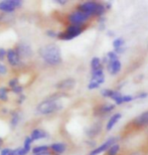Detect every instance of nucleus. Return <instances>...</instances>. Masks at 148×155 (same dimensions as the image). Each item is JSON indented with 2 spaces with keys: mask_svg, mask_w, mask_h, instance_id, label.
Returning a JSON list of instances; mask_svg holds the SVG:
<instances>
[{
  "mask_svg": "<svg viewBox=\"0 0 148 155\" xmlns=\"http://www.w3.org/2000/svg\"><path fill=\"white\" fill-rule=\"evenodd\" d=\"M41 55L44 61L51 66H55L61 61V49L57 45H48L41 49Z\"/></svg>",
  "mask_w": 148,
  "mask_h": 155,
  "instance_id": "f257e3e1",
  "label": "nucleus"
},
{
  "mask_svg": "<svg viewBox=\"0 0 148 155\" xmlns=\"http://www.w3.org/2000/svg\"><path fill=\"white\" fill-rule=\"evenodd\" d=\"M58 96L60 95H55L54 97L48 98L47 100L42 101L41 104L38 106V111L42 115H48V114L54 113L57 111L61 110L63 106L61 104H60L58 102Z\"/></svg>",
  "mask_w": 148,
  "mask_h": 155,
  "instance_id": "f03ea898",
  "label": "nucleus"
},
{
  "mask_svg": "<svg viewBox=\"0 0 148 155\" xmlns=\"http://www.w3.org/2000/svg\"><path fill=\"white\" fill-rule=\"evenodd\" d=\"M79 10L84 12L87 15H101L105 12V7L102 4L90 1L83 3L79 6Z\"/></svg>",
  "mask_w": 148,
  "mask_h": 155,
  "instance_id": "7ed1b4c3",
  "label": "nucleus"
},
{
  "mask_svg": "<svg viewBox=\"0 0 148 155\" xmlns=\"http://www.w3.org/2000/svg\"><path fill=\"white\" fill-rule=\"evenodd\" d=\"M83 31V27L82 25H76V24H72L70 25L66 29V31L64 32H60L58 33V36L61 39H66V40H70L77 38L78 35H80Z\"/></svg>",
  "mask_w": 148,
  "mask_h": 155,
  "instance_id": "20e7f679",
  "label": "nucleus"
},
{
  "mask_svg": "<svg viewBox=\"0 0 148 155\" xmlns=\"http://www.w3.org/2000/svg\"><path fill=\"white\" fill-rule=\"evenodd\" d=\"M67 18H69V21L71 23L76 24V25H81L82 23H84L85 21L88 20L89 15L78 10V11H75V12H73V13H71Z\"/></svg>",
  "mask_w": 148,
  "mask_h": 155,
  "instance_id": "39448f33",
  "label": "nucleus"
},
{
  "mask_svg": "<svg viewBox=\"0 0 148 155\" xmlns=\"http://www.w3.org/2000/svg\"><path fill=\"white\" fill-rule=\"evenodd\" d=\"M116 141H117V138H110L109 140H107L104 144H102L101 146H99L98 148H96V149H94L90 153V155H99L100 153L104 152L105 150L109 149V148L112 146V145L115 144Z\"/></svg>",
  "mask_w": 148,
  "mask_h": 155,
  "instance_id": "423d86ee",
  "label": "nucleus"
},
{
  "mask_svg": "<svg viewBox=\"0 0 148 155\" xmlns=\"http://www.w3.org/2000/svg\"><path fill=\"white\" fill-rule=\"evenodd\" d=\"M7 61L12 67H15L20 63V57L16 51V49H8L7 51Z\"/></svg>",
  "mask_w": 148,
  "mask_h": 155,
  "instance_id": "0eeeda50",
  "label": "nucleus"
},
{
  "mask_svg": "<svg viewBox=\"0 0 148 155\" xmlns=\"http://www.w3.org/2000/svg\"><path fill=\"white\" fill-rule=\"evenodd\" d=\"M16 51L18 52V54H19L20 58H29L30 55L32 54L31 48H30L28 45H26V43H20V45L17 46Z\"/></svg>",
  "mask_w": 148,
  "mask_h": 155,
  "instance_id": "6e6552de",
  "label": "nucleus"
},
{
  "mask_svg": "<svg viewBox=\"0 0 148 155\" xmlns=\"http://www.w3.org/2000/svg\"><path fill=\"white\" fill-rule=\"evenodd\" d=\"M76 85V81L74 79H66L57 84V89L58 90H71Z\"/></svg>",
  "mask_w": 148,
  "mask_h": 155,
  "instance_id": "1a4fd4ad",
  "label": "nucleus"
},
{
  "mask_svg": "<svg viewBox=\"0 0 148 155\" xmlns=\"http://www.w3.org/2000/svg\"><path fill=\"white\" fill-rule=\"evenodd\" d=\"M108 70L109 72L112 74V75H116L120 72L121 70V63L119 61H109L108 64Z\"/></svg>",
  "mask_w": 148,
  "mask_h": 155,
  "instance_id": "9d476101",
  "label": "nucleus"
},
{
  "mask_svg": "<svg viewBox=\"0 0 148 155\" xmlns=\"http://www.w3.org/2000/svg\"><path fill=\"white\" fill-rule=\"evenodd\" d=\"M47 136H48V133L45 131H44V130L35 129L31 132V134H30V138L32 139V141H35V140H39V139L45 138Z\"/></svg>",
  "mask_w": 148,
  "mask_h": 155,
  "instance_id": "9b49d317",
  "label": "nucleus"
},
{
  "mask_svg": "<svg viewBox=\"0 0 148 155\" xmlns=\"http://www.w3.org/2000/svg\"><path fill=\"white\" fill-rule=\"evenodd\" d=\"M0 10L4 12H13L15 10V7L11 3V0H7V1L0 2Z\"/></svg>",
  "mask_w": 148,
  "mask_h": 155,
  "instance_id": "f8f14e48",
  "label": "nucleus"
},
{
  "mask_svg": "<svg viewBox=\"0 0 148 155\" xmlns=\"http://www.w3.org/2000/svg\"><path fill=\"white\" fill-rule=\"evenodd\" d=\"M134 123L136 124V125H139V126L146 125V124H148V111H147V112L142 113L141 115L138 116L136 119L134 120Z\"/></svg>",
  "mask_w": 148,
  "mask_h": 155,
  "instance_id": "ddd939ff",
  "label": "nucleus"
},
{
  "mask_svg": "<svg viewBox=\"0 0 148 155\" xmlns=\"http://www.w3.org/2000/svg\"><path fill=\"white\" fill-rule=\"evenodd\" d=\"M51 149L57 153H63L67 149V145L64 143H54L51 145Z\"/></svg>",
  "mask_w": 148,
  "mask_h": 155,
  "instance_id": "4468645a",
  "label": "nucleus"
},
{
  "mask_svg": "<svg viewBox=\"0 0 148 155\" xmlns=\"http://www.w3.org/2000/svg\"><path fill=\"white\" fill-rule=\"evenodd\" d=\"M120 118H121V114H120V113H117V114H115V115H113L112 117L110 118L109 122L107 123V126H106V129L108 130V131L113 128V126L117 123V121H118Z\"/></svg>",
  "mask_w": 148,
  "mask_h": 155,
  "instance_id": "2eb2a0df",
  "label": "nucleus"
},
{
  "mask_svg": "<svg viewBox=\"0 0 148 155\" xmlns=\"http://www.w3.org/2000/svg\"><path fill=\"white\" fill-rule=\"evenodd\" d=\"M104 75H103V70L99 69L96 71H92V80L91 81H99L101 79H103Z\"/></svg>",
  "mask_w": 148,
  "mask_h": 155,
  "instance_id": "dca6fc26",
  "label": "nucleus"
},
{
  "mask_svg": "<svg viewBox=\"0 0 148 155\" xmlns=\"http://www.w3.org/2000/svg\"><path fill=\"white\" fill-rule=\"evenodd\" d=\"M51 147L47 146V145H41V146H36L32 149V153L33 154H41V153H45L48 152V149Z\"/></svg>",
  "mask_w": 148,
  "mask_h": 155,
  "instance_id": "f3484780",
  "label": "nucleus"
},
{
  "mask_svg": "<svg viewBox=\"0 0 148 155\" xmlns=\"http://www.w3.org/2000/svg\"><path fill=\"white\" fill-rule=\"evenodd\" d=\"M111 98H112L113 100L115 101V103H116L117 105H120V104L124 103V102H123V96H121V94H120L119 92L114 91L113 95H112V97H111Z\"/></svg>",
  "mask_w": 148,
  "mask_h": 155,
  "instance_id": "a211bd4d",
  "label": "nucleus"
},
{
  "mask_svg": "<svg viewBox=\"0 0 148 155\" xmlns=\"http://www.w3.org/2000/svg\"><path fill=\"white\" fill-rule=\"evenodd\" d=\"M7 93H8V89L7 88H5V87H2V88H0V101L6 102V101L8 100Z\"/></svg>",
  "mask_w": 148,
  "mask_h": 155,
  "instance_id": "6ab92c4d",
  "label": "nucleus"
},
{
  "mask_svg": "<svg viewBox=\"0 0 148 155\" xmlns=\"http://www.w3.org/2000/svg\"><path fill=\"white\" fill-rule=\"evenodd\" d=\"M100 58H94L93 60L91 61V67H92V71H96V70H99L101 69L100 68Z\"/></svg>",
  "mask_w": 148,
  "mask_h": 155,
  "instance_id": "aec40b11",
  "label": "nucleus"
},
{
  "mask_svg": "<svg viewBox=\"0 0 148 155\" xmlns=\"http://www.w3.org/2000/svg\"><path fill=\"white\" fill-rule=\"evenodd\" d=\"M115 106L114 105H111V104H106V105H103V106L100 107V112L101 113H108L110 111H112Z\"/></svg>",
  "mask_w": 148,
  "mask_h": 155,
  "instance_id": "412c9836",
  "label": "nucleus"
},
{
  "mask_svg": "<svg viewBox=\"0 0 148 155\" xmlns=\"http://www.w3.org/2000/svg\"><path fill=\"white\" fill-rule=\"evenodd\" d=\"M119 149H120V147H119L118 144L112 145V146L109 148V150H108V155H117Z\"/></svg>",
  "mask_w": 148,
  "mask_h": 155,
  "instance_id": "4be33fe9",
  "label": "nucleus"
},
{
  "mask_svg": "<svg viewBox=\"0 0 148 155\" xmlns=\"http://www.w3.org/2000/svg\"><path fill=\"white\" fill-rule=\"evenodd\" d=\"M19 120H20L19 114L16 112L13 113V115H12V118H11V125L15 127L18 124V122H19Z\"/></svg>",
  "mask_w": 148,
  "mask_h": 155,
  "instance_id": "5701e85b",
  "label": "nucleus"
},
{
  "mask_svg": "<svg viewBox=\"0 0 148 155\" xmlns=\"http://www.w3.org/2000/svg\"><path fill=\"white\" fill-rule=\"evenodd\" d=\"M27 153H28V151L24 147H20V148H17V149L13 150V155H26Z\"/></svg>",
  "mask_w": 148,
  "mask_h": 155,
  "instance_id": "b1692460",
  "label": "nucleus"
},
{
  "mask_svg": "<svg viewBox=\"0 0 148 155\" xmlns=\"http://www.w3.org/2000/svg\"><path fill=\"white\" fill-rule=\"evenodd\" d=\"M32 143V139L30 138V136H28V137H26L25 138V140H24V145H23V147L25 148V149L28 151H30V145H31Z\"/></svg>",
  "mask_w": 148,
  "mask_h": 155,
  "instance_id": "393cba45",
  "label": "nucleus"
},
{
  "mask_svg": "<svg viewBox=\"0 0 148 155\" xmlns=\"http://www.w3.org/2000/svg\"><path fill=\"white\" fill-rule=\"evenodd\" d=\"M123 43H124V40H123L122 38H117L114 40V42H113V46L115 48V49L117 48H120L121 46L123 45Z\"/></svg>",
  "mask_w": 148,
  "mask_h": 155,
  "instance_id": "a878e982",
  "label": "nucleus"
},
{
  "mask_svg": "<svg viewBox=\"0 0 148 155\" xmlns=\"http://www.w3.org/2000/svg\"><path fill=\"white\" fill-rule=\"evenodd\" d=\"M107 57H108V60H109L110 61H118V60H117V58H118V57H117V54H116L115 51H110V52H108Z\"/></svg>",
  "mask_w": 148,
  "mask_h": 155,
  "instance_id": "bb28decb",
  "label": "nucleus"
},
{
  "mask_svg": "<svg viewBox=\"0 0 148 155\" xmlns=\"http://www.w3.org/2000/svg\"><path fill=\"white\" fill-rule=\"evenodd\" d=\"M100 87V84H99L97 81H91L90 84L88 85V89L89 90H94V89H97Z\"/></svg>",
  "mask_w": 148,
  "mask_h": 155,
  "instance_id": "cd10ccee",
  "label": "nucleus"
},
{
  "mask_svg": "<svg viewBox=\"0 0 148 155\" xmlns=\"http://www.w3.org/2000/svg\"><path fill=\"white\" fill-rule=\"evenodd\" d=\"M18 82H19V81H18L17 78H13V79H11L10 81H9L8 86L10 87V88L13 89V88H15L16 86H18Z\"/></svg>",
  "mask_w": 148,
  "mask_h": 155,
  "instance_id": "c85d7f7f",
  "label": "nucleus"
},
{
  "mask_svg": "<svg viewBox=\"0 0 148 155\" xmlns=\"http://www.w3.org/2000/svg\"><path fill=\"white\" fill-rule=\"evenodd\" d=\"M101 93H102V95H103L104 97H110L111 98V97H112L114 91H112V90H103Z\"/></svg>",
  "mask_w": 148,
  "mask_h": 155,
  "instance_id": "c756f323",
  "label": "nucleus"
},
{
  "mask_svg": "<svg viewBox=\"0 0 148 155\" xmlns=\"http://www.w3.org/2000/svg\"><path fill=\"white\" fill-rule=\"evenodd\" d=\"M22 91H23V88L21 86H19V85L12 89V92L15 93V94H20V93H22Z\"/></svg>",
  "mask_w": 148,
  "mask_h": 155,
  "instance_id": "7c9ffc66",
  "label": "nucleus"
},
{
  "mask_svg": "<svg viewBox=\"0 0 148 155\" xmlns=\"http://www.w3.org/2000/svg\"><path fill=\"white\" fill-rule=\"evenodd\" d=\"M6 73H7V68H6L4 64H2L0 63V76L5 75Z\"/></svg>",
  "mask_w": 148,
  "mask_h": 155,
  "instance_id": "2f4dec72",
  "label": "nucleus"
},
{
  "mask_svg": "<svg viewBox=\"0 0 148 155\" xmlns=\"http://www.w3.org/2000/svg\"><path fill=\"white\" fill-rule=\"evenodd\" d=\"M5 55H7V51L4 48H0V61H3L5 58Z\"/></svg>",
  "mask_w": 148,
  "mask_h": 155,
  "instance_id": "473e14b6",
  "label": "nucleus"
},
{
  "mask_svg": "<svg viewBox=\"0 0 148 155\" xmlns=\"http://www.w3.org/2000/svg\"><path fill=\"white\" fill-rule=\"evenodd\" d=\"M47 35H48L49 38H57V36H58V35L55 31H54V30H48L47 31Z\"/></svg>",
  "mask_w": 148,
  "mask_h": 155,
  "instance_id": "72a5a7b5",
  "label": "nucleus"
},
{
  "mask_svg": "<svg viewBox=\"0 0 148 155\" xmlns=\"http://www.w3.org/2000/svg\"><path fill=\"white\" fill-rule=\"evenodd\" d=\"M132 100H133V97H132V96H123V102H124V103L131 102Z\"/></svg>",
  "mask_w": 148,
  "mask_h": 155,
  "instance_id": "f704fd0d",
  "label": "nucleus"
},
{
  "mask_svg": "<svg viewBox=\"0 0 148 155\" xmlns=\"http://www.w3.org/2000/svg\"><path fill=\"white\" fill-rule=\"evenodd\" d=\"M24 99H25V96H20V97H19V100H18V103H19V104H21V103H22V102L24 101Z\"/></svg>",
  "mask_w": 148,
  "mask_h": 155,
  "instance_id": "c9c22d12",
  "label": "nucleus"
},
{
  "mask_svg": "<svg viewBox=\"0 0 148 155\" xmlns=\"http://www.w3.org/2000/svg\"><path fill=\"white\" fill-rule=\"evenodd\" d=\"M54 2H57V3H58V4H66L67 3V1L66 0H58V1H54Z\"/></svg>",
  "mask_w": 148,
  "mask_h": 155,
  "instance_id": "e433bc0d",
  "label": "nucleus"
},
{
  "mask_svg": "<svg viewBox=\"0 0 148 155\" xmlns=\"http://www.w3.org/2000/svg\"><path fill=\"white\" fill-rule=\"evenodd\" d=\"M145 97H147V94L146 93H144V94H141V95H138L136 98H145Z\"/></svg>",
  "mask_w": 148,
  "mask_h": 155,
  "instance_id": "4c0bfd02",
  "label": "nucleus"
},
{
  "mask_svg": "<svg viewBox=\"0 0 148 155\" xmlns=\"http://www.w3.org/2000/svg\"><path fill=\"white\" fill-rule=\"evenodd\" d=\"M2 143H3V140H2L1 138H0V146H1V145H2Z\"/></svg>",
  "mask_w": 148,
  "mask_h": 155,
  "instance_id": "58836bf2",
  "label": "nucleus"
}]
</instances>
